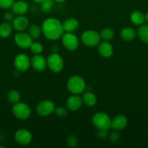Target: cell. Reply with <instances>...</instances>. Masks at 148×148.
<instances>
[{
  "mask_svg": "<svg viewBox=\"0 0 148 148\" xmlns=\"http://www.w3.org/2000/svg\"><path fill=\"white\" fill-rule=\"evenodd\" d=\"M130 20L135 25H141L145 21V16L139 11H134L131 14Z\"/></svg>",
  "mask_w": 148,
  "mask_h": 148,
  "instance_id": "cell-22",
  "label": "cell"
},
{
  "mask_svg": "<svg viewBox=\"0 0 148 148\" xmlns=\"http://www.w3.org/2000/svg\"><path fill=\"white\" fill-rule=\"evenodd\" d=\"M15 43L18 47L21 49L30 48V45L33 42V39L30 36L28 33L24 32H20L15 36Z\"/></svg>",
  "mask_w": 148,
  "mask_h": 148,
  "instance_id": "cell-10",
  "label": "cell"
},
{
  "mask_svg": "<svg viewBox=\"0 0 148 148\" xmlns=\"http://www.w3.org/2000/svg\"><path fill=\"white\" fill-rule=\"evenodd\" d=\"M120 36L125 41H131L136 38V33L131 27H124L120 31Z\"/></svg>",
  "mask_w": 148,
  "mask_h": 148,
  "instance_id": "cell-19",
  "label": "cell"
},
{
  "mask_svg": "<svg viewBox=\"0 0 148 148\" xmlns=\"http://www.w3.org/2000/svg\"><path fill=\"white\" fill-rule=\"evenodd\" d=\"M114 34V31L112 29L104 28L100 32V38L102 39L103 40H105V41H109V40H111L113 38Z\"/></svg>",
  "mask_w": 148,
  "mask_h": 148,
  "instance_id": "cell-26",
  "label": "cell"
},
{
  "mask_svg": "<svg viewBox=\"0 0 148 148\" xmlns=\"http://www.w3.org/2000/svg\"><path fill=\"white\" fill-rule=\"evenodd\" d=\"M15 140L19 145H28L31 143L33 136L28 130L26 129H20L15 134Z\"/></svg>",
  "mask_w": 148,
  "mask_h": 148,
  "instance_id": "cell-11",
  "label": "cell"
},
{
  "mask_svg": "<svg viewBox=\"0 0 148 148\" xmlns=\"http://www.w3.org/2000/svg\"><path fill=\"white\" fill-rule=\"evenodd\" d=\"M62 43L64 47L68 51H73L78 49L79 46V40L77 36L72 33H64L61 37Z\"/></svg>",
  "mask_w": 148,
  "mask_h": 148,
  "instance_id": "cell-7",
  "label": "cell"
},
{
  "mask_svg": "<svg viewBox=\"0 0 148 148\" xmlns=\"http://www.w3.org/2000/svg\"><path fill=\"white\" fill-rule=\"evenodd\" d=\"M64 31L68 32V33H72L76 30L79 26L78 21L75 18L73 17H70L66 19L62 23Z\"/></svg>",
  "mask_w": 148,
  "mask_h": 148,
  "instance_id": "cell-18",
  "label": "cell"
},
{
  "mask_svg": "<svg viewBox=\"0 0 148 148\" xmlns=\"http://www.w3.org/2000/svg\"><path fill=\"white\" fill-rule=\"evenodd\" d=\"M20 94L16 90H12L7 94V99H8L9 102L12 104H16L20 101Z\"/></svg>",
  "mask_w": 148,
  "mask_h": 148,
  "instance_id": "cell-25",
  "label": "cell"
},
{
  "mask_svg": "<svg viewBox=\"0 0 148 148\" xmlns=\"http://www.w3.org/2000/svg\"><path fill=\"white\" fill-rule=\"evenodd\" d=\"M119 134L117 132V130H115L114 132H111L109 135V138H110V140L112 142V143H116L118 140H119Z\"/></svg>",
  "mask_w": 148,
  "mask_h": 148,
  "instance_id": "cell-33",
  "label": "cell"
},
{
  "mask_svg": "<svg viewBox=\"0 0 148 148\" xmlns=\"http://www.w3.org/2000/svg\"><path fill=\"white\" fill-rule=\"evenodd\" d=\"M30 51L34 54H40L43 51V45L39 42H33L30 46Z\"/></svg>",
  "mask_w": 148,
  "mask_h": 148,
  "instance_id": "cell-28",
  "label": "cell"
},
{
  "mask_svg": "<svg viewBox=\"0 0 148 148\" xmlns=\"http://www.w3.org/2000/svg\"><path fill=\"white\" fill-rule=\"evenodd\" d=\"M83 103L86 106L92 107L97 103V96L91 92H86L82 95Z\"/></svg>",
  "mask_w": 148,
  "mask_h": 148,
  "instance_id": "cell-20",
  "label": "cell"
},
{
  "mask_svg": "<svg viewBox=\"0 0 148 148\" xmlns=\"http://www.w3.org/2000/svg\"><path fill=\"white\" fill-rule=\"evenodd\" d=\"M55 112L56 113V115L60 117V118H63V117L66 116L67 114H68L67 110L65 108H62V107H59L57 108H55Z\"/></svg>",
  "mask_w": 148,
  "mask_h": 148,
  "instance_id": "cell-31",
  "label": "cell"
},
{
  "mask_svg": "<svg viewBox=\"0 0 148 148\" xmlns=\"http://www.w3.org/2000/svg\"><path fill=\"white\" fill-rule=\"evenodd\" d=\"M12 22V25L13 28L19 32H23L27 30L30 25L28 17L23 15L17 16Z\"/></svg>",
  "mask_w": 148,
  "mask_h": 148,
  "instance_id": "cell-13",
  "label": "cell"
},
{
  "mask_svg": "<svg viewBox=\"0 0 148 148\" xmlns=\"http://www.w3.org/2000/svg\"><path fill=\"white\" fill-rule=\"evenodd\" d=\"M55 105L52 101L44 100L39 103L36 106V113L41 116H47L55 111Z\"/></svg>",
  "mask_w": 148,
  "mask_h": 148,
  "instance_id": "cell-8",
  "label": "cell"
},
{
  "mask_svg": "<svg viewBox=\"0 0 148 148\" xmlns=\"http://www.w3.org/2000/svg\"><path fill=\"white\" fill-rule=\"evenodd\" d=\"M67 143H68V145L71 147H75L77 146V138L74 135H71L68 137L67 139Z\"/></svg>",
  "mask_w": 148,
  "mask_h": 148,
  "instance_id": "cell-30",
  "label": "cell"
},
{
  "mask_svg": "<svg viewBox=\"0 0 148 148\" xmlns=\"http://www.w3.org/2000/svg\"><path fill=\"white\" fill-rule=\"evenodd\" d=\"M81 40L85 46L88 47H95L100 43V33L93 30H87L83 32Z\"/></svg>",
  "mask_w": 148,
  "mask_h": 148,
  "instance_id": "cell-4",
  "label": "cell"
},
{
  "mask_svg": "<svg viewBox=\"0 0 148 148\" xmlns=\"http://www.w3.org/2000/svg\"><path fill=\"white\" fill-rule=\"evenodd\" d=\"M12 114L17 119L26 120L30 117L31 110L29 106L25 103L19 102L14 104L12 107Z\"/></svg>",
  "mask_w": 148,
  "mask_h": 148,
  "instance_id": "cell-6",
  "label": "cell"
},
{
  "mask_svg": "<svg viewBox=\"0 0 148 148\" xmlns=\"http://www.w3.org/2000/svg\"><path fill=\"white\" fill-rule=\"evenodd\" d=\"M41 32L48 40H56L62 37L65 31L62 23L58 19L49 17L42 23Z\"/></svg>",
  "mask_w": 148,
  "mask_h": 148,
  "instance_id": "cell-1",
  "label": "cell"
},
{
  "mask_svg": "<svg viewBox=\"0 0 148 148\" xmlns=\"http://www.w3.org/2000/svg\"><path fill=\"white\" fill-rule=\"evenodd\" d=\"M98 52L100 56L103 58H109L113 55V47L108 41L104 40L99 43Z\"/></svg>",
  "mask_w": 148,
  "mask_h": 148,
  "instance_id": "cell-16",
  "label": "cell"
},
{
  "mask_svg": "<svg viewBox=\"0 0 148 148\" xmlns=\"http://www.w3.org/2000/svg\"><path fill=\"white\" fill-rule=\"evenodd\" d=\"M55 1L54 0H44L41 3V8L43 12L48 13L51 11V10L53 7Z\"/></svg>",
  "mask_w": 148,
  "mask_h": 148,
  "instance_id": "cell-27",
  "label": "cell"
},
{
  "mask_svg": "<svg viewBox=\"0 0 148 148\" xmlns=\"http://www.w3.org/2000/svg\"><path fill=\"white\" fill-rule=\"evenodd\" d=\"M83 104L82 98L78 95L73 94L68 98L66 101V106L70 111H75L79 109Z\"/></svg>",
  "mask_w": 148,
  "mask_h": 148,
  "instance_id": "cell-14",
  "label": "cell"
},
{
  "mask_svg": "<svg viewBox=\"0 0 148 148\" xmlns=\"http://www.w3.org/2000/svg\"><path fill=\"white\" fill-rule=\"evenodd\" d=\"M14 0H0V7L2 9H9L12 7Z\"/></svg>",
  "mask_w": 148,
  "mask_h": 148,
  "instance_id": "cell-29",
  "label": "cell"
},
{
  "mask_svg": "<svg viewBox=\"0 0 148 148\" xmlns=\"http://www.w3.org/2000/svg\"><path fill=\"white\" fill-rule=\"evenodd\" d=\"M128 119L125 116L118 115L111 120L110 128L114 130L120 131L123 130L127 126Z\"/></svg>",
  "mask_w": 148,
  "mask_h": 148,
  "instance_id": "cell-15",
  "label": "cell"
},
{
  "mask_svg": "<svg viewBox=\"0 0 148 148\" xmlns=\"http://www.w3.org/2000/svg\"><path fill=\"white\" fill-rule=\"evenodd\" d=\"M67 88L72 94L79 95L86 88V82L81 77L74 75L71 77L67 82Z\"/></svg>",
  "mask_w": 148,
  "mask_h": 148,
  "instance_id": "cell-2",
  "label": "cell"
},
{
  "mask_svg": "<svg viewBox=\"0 0 148 148\" xmlns=\"http://www.w3.org/2000/svg\"><path fill=\"white\" fill-rule=\"evenodd\" d=\"M46 64L49 69L55 73L61 72L64 67L63 59L57 53H52L46 58Z\"/></svg>",
  "mask_w": 148,
  "mask_h": 148,
  "instance_id": "cell-5",
  "label": "cell"
},
{
  "mask_svg": "<svg viewBox=\"0 0 148 148\" xmlns=\"http://www.w3.org/2000/svg\"><path fill=\"white\" fill-rule=\"evenodd\" d=\"M14 66L15 69L19 72H26L29 69L30 66V59L25 53H19L15 58Z\"/></svg>",
  "mask_w": 148,
  "mask_h": 148,
  "instance_id": "cell-9",
  "label": "cell"
},
{
  "mask_svg": "<svg viewBox=\"0 0 148 148\" xmlns=\"http://www.w3.org/2000/svg\"><path fill=\"white\" fill-rule=\"evenodd\" d=\"M33 1H35V2H36V3H41L42 1H44V0H33Z\"/></svg>",
  "mask_w": 148,
  "mask_h": 148,
  "instance_id": "cell-35",
  "label": "cell"
},
{
  "mask_svg": "<svg viewBox=\"0 0 148 148\" xmlns=\"http://www.w3.org/2000/svg\"><path fill=\"white\" fill-rule=\"evenodd\" d=\"M28 29V34L30 35V36L33 40L39 38L41 33H42L41 27H40L36 24L30 25Z\"/></svg>",
  "mask_w": 148,
  "mask_h": 148,
  "instance_id": "cell-24",
  "label": "cell"
},
{
  "mask_svg": "<svg viewBox=\"0 0 148 148\" xmlns=\"http://www.w3.org/2000/svg\"><path fill=\"white\" fill-rule=\"evenodd\" d=\"M30 66L37 72H43L47 66L46 59L40 54H35L30 59Z\"/></svg>",
  "mask_w": 148,
  "mask_h": 148,
  "instance_id": "cell-12",
  "label": "cell"
},
{
  "mask_svg": "<svg viewBox=\"0 0 148 148\" xmlns=\"http://www.w3.org/2000/svg\"><path fill=\"white\" fill-rule=\"evenodd\" d=\"M137 33L139 39L144 43H148V25H141Z\"/></svg>",
  "mask_w": 148,
  "mask_h": 148,
  "instance_id": "cell-23",
  "label": "cell"
},
{
  "mask_svg": "<svg viewBox=\"0 0 148 148\" xmlns=\"http://www.w3.org/2000/svg\"><path fill=\"white\" fill-rule=\"evenodd\" d=\"M12 25L9 22H4L0 24V37L2 38H8L12 32Z\"/></svg>",
  "mask_w": 148,
  "mask_h": 148,
  "instance_id": "cell-21",
  "label": "cell"
},
{
  "mask_svg": "<svg viewBox=\"0 0 148 148\" xmlns=\"http://www.w3.org/2000/svg\"><path fill=\"white\" fill-rule=\"evenodd\" d=\"M4 20L7 22H11L14 20L15 18V14L12 11H7L4 13Z\"/></svg>",
  "mask_w": 148,
  "mask_h": 148,
  "instance_id": "cell-32",
  "label": "cell"
},
{
  "mask_svg": "<svg viewBox=\"0 0 148 148\" xmlns=\"http://www.w3.org/2000/svg\"><path fill=\"white\" fill-rule=\"evenodd\" d=\"M145 21L148 23V12L145 14Z\"/></svg>",
  "mask_w": 148,
  "mask_h": 148,
  "instance_id": "cell-34",
  "label": "cell"
},
{
  "mask_svg": "<svg viewBox=\"0 0 148 148\" xmlns=\"http://www.w3.org/2000/svg\"><path fill=\"white\" fill-rule=\"evenodd\" d=\"M54 1H56V2L60 3V2H64V1H65V0H54Z\"/></svg>",
  "mask_w": 148,
  "mask_h": 148,
  "instance_id": "cell-36",
  "label": "cell"
},
{
  "mask_svg": "<svg viewBox=\"0 0 148 148\" xmlns=\"http://www.w3.org/2000/svg\"><path fill=\"white\" fill-rule=\"evenodd\" d=\"M12 11L15 14L17 15H23L28 12L29 6L26 1L20 0V1H15L12 6Z\"/></svg>",
  "mask_w": 148,
  "mask_h": 148,
  "instance_id": "cell-17",
  "label": "cell"
},
{
  "mask_svg": "<svg viewBox=\"0 0 148 148\" xmlns=\"http://www.w3.org/2000/svg\"><path fill=\"white\" fill-rule=\"evenodd\" d=\"M92 124L99 130H108L111 125V119L107 114L104 112H97L93 116Z\"/></svg>",
  "mask_w": 148,
  "mask_h": 148,
  "instance_id": "cell-3",
  "label": "cell"
}]
</instances>
